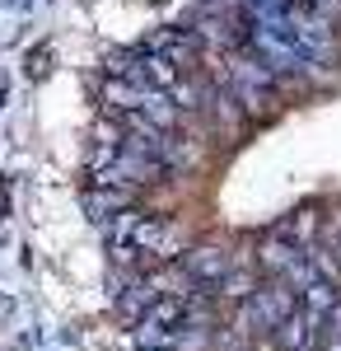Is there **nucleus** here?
Here are the masks:
<instances>
[{
  "instance_id": "obj_1",
  "label": "nucleus",
  "mask_w": 341,
  "mask_h": 351,
  "mask_svg": "<svg viewBox=\"0 0 341 351\" xmlns=\"http://www.w3.org/2000/svg\"><path fill=\"white\" fill-rule=\"evenodd\" d=\"M225 267H229V258H225L220 248H210V243H201V248L187 253V276H192V281H220Z\"/></svg>"
}]
</instances>
